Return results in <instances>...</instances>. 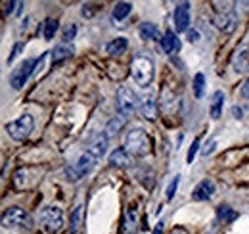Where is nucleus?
<instances>
[{
    "mask_svg": "<svg viewBox=\"0 0 249 234\" xmlns=\"http://www.w3.org/2000/svg\"><path fill=\"white\" fill-rule=\"evenodd\" d=\"M130 73H132V79L138 87L146 88L148 85H152L154 75H156L154 59L146 54H136L132 58V63H130Z\"/></svg>",
    "mask_w": 249,
    "mask_h": 234,
    "instance_id": "nucleus-1",
    "label": "nucleus"
},
{
    "mask_svg": "<svg viewBox=\"0 0 249 234\" xmlns=\"http://www.w3.org/2000/svg\"><path fill=\"white\" fill-rule=\"evenodd\" d=\"M124 150L128 154H132V156H138V157L146 156L150 152V138H148V135L142 129L128 131V135L124 138Z\"/></svg>",
    "mask_w": 249,
    "mask_h": 234,
    "instance_id": "nucleus-2",
    "label": "nucleus"
},
{
    "mask_svg": "<svg viewBox=\"0 0 249 234\" xmlns=\"http://www.w3.org/2000/svg\"><path fill=\"white\" fill-rule=\"evenodd\" d=\"M98 163V157H94L92 154H89V152H85L73 165H69L67 169H65V176H67V180H71V182H77V180H81L83 176H87L90 171L94 169V165Z\"/></svg>",
    "mask_w": 249,
    "mask_h": 234,
    "instance_id": "nucleus-3",
    "label": "nucleus"
},
{
    "mask_svg": "<svg viewBox=\"0 0 249 234\" xmlns=\"http://www.w3.org/2000/svg\"><path fill=\"white\" fill-rule=\"evenodd\" d=\"M2 225L10 229H33L31 215L21 207H10L2 215Z\"/></svg>",
    "mask_w": 249,
    "mask_h": 234,
    "instance_id": "nucleus-4",
    "label": "nucleus"
},
{
    "mask_svg": "<svg viewBox=\"0 0 249 234\" xmlns=\"http://www.w3.org/2000/svg\"><path fill=\"white\" fill-rule=\"evenodd\" d=\"M136 110H140V100L136 92H132L128 87H121L117 92V112L121 117H130Z\"/></svg>",
    "mask_w": 249,
    "mask_h": 234,
    "instance_id": "nucleus-5",
    "label": "nucleus"
},
{
    "mask_svg": "<svg viewBox=\"0 0 249 234\" xmlns=\"http://www.w3.org/2000/svg\"><path fill=\"white\" fill-rule=\"evenodd\" d=\"M33 127H35V119H33V116L25 114V116H21L19 119L8 123V125H6V133H8L14 140H25V138L31 135Z\"/></svg>",
    "mask_w": 249,
    "mask_h": 234,
    "instance_id": "nucleus-6",
    "label": "nucleus"
},
{
    "mask_svg": "<svg viewBox=\"0 0 249 234\" xmlns=\"http://www.w3.org/2000/svg\"><path fill=\"white\" fill-rule=\"evenodd\" d=\"M33 71H35V63H33L31 59L21 61V63L12 71V75H10V85H12V88H14V90H19V88L29 81Z\"/></svg>",
    "mask_w": 249,
    "mask_h": 234,
    "instance_id": "nucleus-7",
    "label": "nucleus"
},
{
    "mask_svg": "<svg viewBox=\"0 0 249 234\" xmlns=\"http://www.w3.org/2000/svg\"><path fill=\"white\" fill-rule=\"evenodd\" d=\"M40 223H42V227H44L46 231H50V233L58 231L63 223L62 209H60V207H54V205L44 207L42 213H40Z\"/></svg>",
    "mask_w": 249,
    "mask_h": 234,
    "instance_id": "nucleus-8",
    "label": "nucleus"
},
{
    "mask_svg": "<svg viewBox=\"0 0 249 234\" xmlns=\"http://www.w3.org/2000/svg\"><path fill=\"white\" fill-rule=\"evenodd\" d=\"M215 194V182L211 178H203L192 192V200L194 202H207L211 200Z\"/></svg>",
    "mask_w": 249,
    "mask_h": 234,
    "instance_id": "nucleus-9",
    "label": "nucleus"
},
{
    "mask_svg": "<svg viewBox=\"0 0 249 234\" xmlns=\"http://www.w3.org/2000/svg\"><path fill=\"white\" fill-rule=\"evenodd\" d=\"M215 27L218 31H222V33H226V35H230V33H234L236 31V25H238V16L234 14V12H222V14H218L217 18H215Z\"/></svg>",
    "mask_w": 249,
    "mask_h": 234,
    "instance_id": "nucleus-10",
    "label": "nucleus"
},
{
    "mask_svg": "<svg viewBox=\"0 0 249 234\" xmlns=\"http://www.w3.org/2000/svg\"><path fill=\"white\" fill-rule=\"evenodd\" d=\"M175 27L178 33H184L190 27V4L180 2L175 10Z\"/></svg>",
    "mask_w": 249,
    "mask_h": 234,
    "instance_id": "nucleus-11",
    "label": "nucleus"
},
{
    "mask_svg": "<svg viewBox=\"0 0 249 234\" xmlns=\"http://www.w3.org/2000/svg\"><path fill=\"white\" fill-rule=\"evenodd\" d=\"M106 150H107V135H104V133L96 135L92 140L89 142V146H87V152L92 154L94 157H98V159L106 154Z\"/></svg>",
    "mask_w": 249,
    "mask_h": 234,
    "instance_id": "nucleus-12",
    "label": "nucleus"
},
{
    "mask_svg": "<svg viewBox=\"0 0 249 234\" xmlns=\"http://www.w3.org/2000/svg\"><path fill=\"white\" fill-rule=\"evenodd\" d=\"M140 114L146 117V119H150V121H154L157 116V104H156V98H154V94L152 92H148V94H144L142 96V100H140Z\"/></svg>",
    "mask_w": 249,
    "mask_h": 234,
    "instance_id": "nucleus-13",
    "label": "nucleus"
},
{
    "mask_svg": "<svg viewBox=\"0 0 249 234\" xmlns=\"http://www.w3.org/2000/svg\"><path fill=\"white\" fill-rule=\"evenodd\" d=\"M161 48H163V52L165 54H175L177 50H180V40H178V37H177V33L175 31H167L165 35H163V39H161Z\"/></svg>",
    "mask_w": 249,
    "mask_h": 234,
    "instance_id": "nucleus-14",
    "label": "nucleus"
},
{
    "mask_svg": "<svg viewBox=\"0 0 249 234\" xmlns=\"http://www.w3.org/2000/svg\"><path fill=\"white\" fill-rule=\"evenodd\" d=\"M232 65H234V71H236V73H244V71H248L249 69V48L248 46L240 48V50L234 54Z\"/></svg>",
    "mask_w": 249,
    "mask_h": 234,
    "instance_id": "nucleus-15",
    "label": "nucleus"
},
{
    "mask_svg": "<svg viewBox=\"0 0 249 234\" xmlns=\"http://www.w3.org/2000/svg\"><path fill=\"white\" fill-rule=\"evenodd\" d=\"M109 163L113 165V167H128V163H130V154L124 150V148H117V150H113L111 152V156H109Z\"/></svg>",
    "mask_w": 249,
    "mask_h": 234,
    "instance_id": "nucleus-16",
    "label": "nucleus"
},
{
    "mask_svg": "<svg viewBox=\"0 0 249 234\" xmlns=\"http://www.w3.org/2000/svg\"><path fill=\"white\" fill-rule=\"evenodd\" d=\"M126 48H128V40H126L124 37H119V39L111 40V42L106 46V50H107L109 56H121V54L126 52Z\"/></svg>",
    "mask_w": 249,
    "mask_h": 234,
    "instance_id": "nucleus-17",
    "label": "nucleus"
},
{
    "mask_svg": "<svg viewBox=\"0 0 249 234\" xmlns=\"http://www.w3.org/2000/svg\"><path fill=\"white\" fill-rule=\"evenodd\" d=\"M140 37L144 39V40H161V33H159V29H157L156 23H142L140 25Z\"/></svg>",
    "mask_w": 249,
    "mask_h": 234,
    "instance_id": "nucleus-18",
    "label": "nucleus"
},
{
    "mask_svg": "<svg viewBox=\"0 0 249 234\" xmlns=\"http://www.w3.org/2000/svg\"><path fill=\"white\" fill-rule=\"evenodd\" d=\"M136 209L134 207H128L126 215H124V225H123V234H134L136 231Z\"/></svg>",
    "mask_w": 249,
    "mask_h": 234,
    "instance_id": "nucleus-19",
    "label": "nucleus"
},
{
    "mask_svg": "<svg viewBox=\"0 0 249 234\" xmlns=\"http://www.w3.org/2000/svg\"><path fill=\"white\" fill-rule=\"evenodd\" d=\"M222 104H224V92L222 90H217L213 94V100H211V117L213 119H218L220 114H222Z\"/></svg>",
    "mask_w": 249,
    "mask_h": 234,
    "instance_id": "nucleus-20",
    "label": "nucleus"
},
{
    "mask_svg": "<svg viewBox=\"0 0 249 234\" xmlns=\"http://www.w3.org/2000/svg\"><path fill=\"white\" fill-rule=\"evenodd\" d=\"M71 54H73V48H71V46L60 44V46H56V48L52 50V59H54V63H62L63 59H67Z\"/></svg>",
    "mask_w": 249,
    "mask_h": 234,
    "instance_id": "nucleus-21",
    "label": "nucleus"
},
{
    "mask_svg": "<svg viewBox=\"0 0 249 234\" xmlns=\"http://www.w3.org/2000/svg\"><path fill=\"white\" fill-rule=\"evenodd\" d=\"M217 217L220 223H232V221L238 219V213L232 207H228V205H220L217 211Z\"/></svg>",
    "mask_w": 249,
    "mask_h": 234,
    "instance_id": "nucleus-22",
    "label": "nucleus"
},
{
    "mask_svg": "<svg viewBox=\"0 0 249 234\" xmlns=\"http://www.w3.org/2000/svg\"><path fill=\"white\" fill-rule=\"evenodd\" d=\"M130 12H132V4H130V2H119V4L113 8V20H115V21H123Z\"/></svg>",
    "mask_w": 249,
    "mask_h": 234,
    "instance_id": "nucleus-23",
    "label": "nucleus"
},
{
    "mask_svg": "<svg viewBox=\"0 0 249 234\" xmlns=\"http://www.w3.org/2000/svg\"><path fill=\"white\" fill-rule=\"evenodd\" d=\"M83 223V204H79L71 213V234H77Z\"/></svg>",
    "mask_w": 249,
    "mask_h": 234,
    "instance_id": "nucleus-24",
    "label": "nucleus"
},
{
    "mask_svg": "<svg viewBox=\"0 0 249 234\" xmlns=\"http://www.w3.org/2000/svg\"><path fill=\"white\" fill-rule=\"evenodd\" d=\"M60 27V23H58V20H46L44 21V29H42V35H44V39L46 40H52L54 39V35H56V31Z\"/></svg>",
    "mask_w": 249,
    "mask_h": 234,
    "instance_id": "nucleus-25",
    "label": "nucleus"
},
{
    "mask_svg": "<svg viewBox=\"0 0 249 234\" xmlns=\"http://www.w3.org/2000/svg\"><path fill=\"white\" fill-rule=\"evenodd\" d=\"M124 125V117H115V119H111L109 123H107V127H106V135L107 136H113V135H117L119 131H121V127Z\"/></svg>",
    "mask_w": 249,
    "mask_h": 234,
    "instance_id": "nucleus-26",
    "label": "nucleus"
},
{
    "mask_svg": "<svg viewBox=\"0 0 249 234\" xmlns=\"http://www.w3.org/2000/svg\"><path fill=\"white\" fill-rule=\"evenodd\" d=\"M203 88H205V77L201 73H197L194 77V94H196V98H201L203 96Z\"/></svg>",
    "mask_w": 249,
    "mask_h": 234,
    "instance_id": "nucleus-27",
    "label": "nucleus"
},
{
    "mask_svg": "<svg viewBox=\"0 0 249 234\" xmlns=\"http://www.w3.org/2000/svg\"><path fill=\"white\" fill-rule=\"evenodd\" d=\"M75 35H77V27H75V25H69V27H65V31H63V35H62L63 44L71 42V40L75 39Z\"/></svg>",
    "mask_w": 249,
    "mask_h": 234,
    "instance_id": "nucleus-28",
    "label": "nucleus"
},
{
    "mask_svg": "<svg viewBox=\"0 0 249 234\" xmlns=\"http://www.w3.org/2000/svg\"><path fill=\"white\" fill-rule=\"evenodd\" d=\"M178 182H180V176H178V175H177L175 178H173V180H171V184H169V188H167V200H173V198H175Z\"/></svg>",
    "mask_w": 249,
    "mask_h": 234,
    "instance_id": "nucleus-29",
    "label": "nucleus"
},
{
    "mask_svg": "<svg viewBox=\"0 0 249 234\" xmlns=\"http://www.w3.org/2000/svg\"><path fill=\"white\" fill-rule=\"evenodd\" d=\"M197 146H199V138H194L192 146L188 150V157H186L188 163H194V157H196V154H197Z\"/></svg>",
    "mask_w": 249,
    "mask_h": 234,
    "instance_id": "nucleus-30",
    "label": "nucleus"
},
{
    "mask_svg": "<svg viewBox=\"0 0 249 234\" xmlns=\"http://www.w3.org/2000/svg\"><path fill=\"white\" fill-rule=\"evenodd\" d=\"M46 58H48V52H46V54H42L40 58L36 59V65H35V71H33V77H35V79H38V73H40V69L44 67V63H46Z\"/></svg>",
    "mask_w": 249,
    "mask_h": 234,
    "instance_id": "nucleus-31",
    "label": "nucleus"
},
{
    "mask_svg": "<svg viewBox=\"0 0 249 234\" xmlns=\"http://www.w3.org/2000/svg\"><path fill=\"white\" fill-rule=\"evenodd\" d=\"M23 50V42H18L16 46H14V50H12V54H10V58H8V63H12L14 59L19 56V52Z\"/></svg>",
    "mask_w": 249,
    "mask_h": 234,
    "instance_id": "nucleus-32",
    "label": "nucleus"
},
{
    "mask_svg": "<svg viewBox=\"0 0 249 234\" xmlns=\"http://www.w3.org/2000/svg\"><path fill=\"white\" fill-rule=\"evenodd\" d=\"M215 144H217V142H215V140H209V142H207V144H205V148H203V150H201V154H203V156H209V154H211V152H213V150H215Z\"/></svg>",
    "mask_w": 249,
    "mask_h": 234,
    "instance_id": "nucleus-33",
    "label": "nucleus"
},
{
    "mask_svg": "<svg viewBox=\"0 0 249 234\" xmlns=\"http://www.w3.org/2000/svg\"><path fill=\"white\" fill-rule=\"evenodd\" d=\"M242 96H244L246 100H249V79L244 83V87H242Z\"/></svg>",
    "mask_w": 249,
    "mask_h": 234,
    "instance_id": "nucleus-34",
    "label": "nucleus"
},
{
    "mask_svg": "<svg viewBox=\"0 0 249 234\" xmlns=\"http://www.w3.org/2000/svg\"><path fill=\"white\" fill-rule=\"evenodd\" d=\"M19 2H6V14H14V8L18 6Z\"/></svg>",
    "mask_w": 249,
    "mask_h": 234,
    "instance_id": "nucleus-35",
    "label": "nucleus"
},
{
    "mask_svg": "<svg viewBox=\"0 0 249 234\" xmlns=\"http://www.w3.org/2000/svg\"><path fill=\"white\" fill-rule=\"evenodd\" d=\"M188 40H190V42H197V40H199V35H197L196 31H190V33H188Z\"/></svg>",
    "mask_w": 249,
    "mask_h": 234,
    "instance_id": "nucleus-36",
    "label": "nucleus"
},
{
    "mask_svg": "<svg viewBox=\"0 0 249 234\" xmlns=\"http://www.w3.org/2000/svg\"><path fill=\"white\" fill-rule=\"evenodd\" d=\"M161 233H163V221H161V223H157L156 231H154V234H161Z\"/></svg>",
    "mask_w": 249,
    "mask_h": 234,
    "instance_id": "nucleus-37",
    "label": "nucleus"
},
{
    "mask_svg": "<svg viewBox=\"0 0 249 234\" xmlns=\"http://www.w3.org/2000/svg\"><path fill=\"white\" fill-rule=\"evenodd\" d=\"M232 112H234V117H236V119H240V117H242V110H240L238 106H236V108H234Z\"/></svg>",
    "mask_w": 249,
    "mask_h": 234,
    "instance_id": "nucleus-38",
    "label": "nucleus"
}]
</instances>
